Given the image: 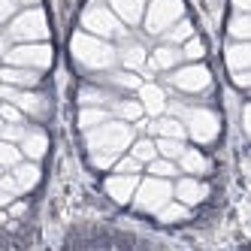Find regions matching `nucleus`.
Instances as JSON below:
<instances>
[{
	"label": "nucleus",
	"instance_id": "obj_1",
	"mask_svg": "<svg viewBox=\"0 0 251 251\" xmlns=\"http://www.w3.org/2000/svg\"><path fill=\"white\" fill-rule=\"evenodd\" d=\"M133 142H136L133 121H124V118H109V121L97 124V127L85 130L88 160H91V167H97V170L115 167V160L127 151Z\"/></svg>",
	"mask_w": 251,
	"mask_h": 251
},
{
	"label": "nucleus",
	"instance_id": "obj_2",
	"mask_svg": "<svg viewBox=\"0 0 251 251\" xmlns=\"http://www.w3.org/2000/svg\"><path fill=\"white\" fill-rule=\"evenodd\" d=\"M70 58L85 73H112L115 64H121L118 49L109 40L97 37V33H88V30L73 33V40H70Z\"/></svg>",
	"mask_w": 251,
	"mask_h": 251
},
{
	"label": "nucleus",
	"instance_id": "obj_3",
	"mask_svg": "<svg viewBox=\"0 0 251 251\" xmlns=\"http://www.w3.org/2000/svg\"><path fill=\"white\" fill-rule=\"evenodd\" d=\"M170 112L185 121L188 136L197 146H212L221 133V118L209 106H185V103H170Z\"/></svg>",
	"mask_w": 251,
	"mask_h": 251
},
{
	"label": "nucleus",
	"instance_id": "obj_4",
	"mask_svg": "<svg viewBox=\"0 0 251 251\" xmlns=\"http://www.w3.org/2000/svg\"><path fill=\"white\" fill-rule=\"evenodd\" d=\"M49 37V19L40 6H27L15 15L12 22H6V43H43Z\"/></svg>",
	"mask_w": 251,
	"mask_h": 251
},
{
	"label": "nucleus",
	"instance_id": "obj_5",
	"mask_svg": "<svg viewBox=\"0 0 251 251\" xmlns=\"http://www.w3.org/2000/svg\"><path fill=\"white\" fill-rule=\"evenodd\" d=\"M40 185V167L37 160H22L19 167L12 170H3V176H0V206H9L15 197H25L30 194L33 188Z\"/></svg>",
	"mask_w": 251,
	"mask_h": 251
},
{
	"label": "nucleus",
	"instance_id": "obj_6",
	"mask_svg": "<svg viewBox=\"0 0 251 251\" xmlns=\"http://www.w3.org/2000/svg\"><path fill=\"white\" fill-rule=\"evenodd\" d=\"M82 27L88 33H97V37H103V40H118V37H124V22L115 15V9L109 3H100V0H94V3L85 6V12H82Z\"/></svg>",
	"mask_w": 251,
	"mask_h": 251
},
{
	"label": "nucleus",
	"instance_id": "obj_7",
	"mask_svg": "<svg viewBox=\"0 0 251 251\" xmlns=\"http://www.w3.org/2000/svg\"><path fill=\"white\" fill-rule=\"evenodd\" d=\"M173 197H176V185H170L167 178H160V176H149V178L139 182L136 197H133V206L139 212H146V215H157Z\"/></svg>",
	"mask_w": 251,
	"mask_h": 251
},
{
	"label": "nucleus",
	"instance_id": "obj_8",
	"mask_svg": "<svg viewBox=\"0 0 251 251\" xmlns=\"http://www.w3.org/2000/svg\"><path fill=\"white\" fill-rule=\"evenodd\" d=\"M182 19H185V3L182 0H151L142 25H146V33H151V37H164V33L173 25H178Z\"/></svg>",
	"mask_w": 251,
	"mask_h": 251
},
{
	"label": "nucleus",
	"instance_id": "obj_9",
	"mask_svg": "<svg viewBox=\"0 0 251 251\" xmlns=\"http://www.w3.org/2000/svg\"><path fill=\"white\" fill-rule=\"evenodd\" d=\"M51 58H55V51H51V46L46 40L43 43H19L3 51V64L30 67V70H40V73L51 67Z\"/></svg>",
	"mask_w": 251,
	"mask_h": 251
},
{
	"label": "nucleus",
	"instance_id": "obj_10",
	"mask_svg": "<svg viewBox=\"0 0 251 251\" xmlns=\"http://www.w3.org/2000/svg\"><path fill=\"white\" fill-rule=\"evenodd\" d=\"M167 82L176 88V91H182V94H203V91H209V85H212V73H209L206 64L191 61L185 67H176L173 73L167 76Z\"/></svg>",
	"mask_w": 251,
	"mask_h": 251
},
{
	"label": "nucleus",
	"instance_id": "obj_11",
	"mask_svg": "<svg viewBox=\"0 0 251 251\" xmlns=\"http://www.w3.org/2000/svg\"><path fill=\"white\" fill-rule=\"evenodd\" d=\"M3 100L15 103L25 115L33 118H46L49 115V100L43 94H37L33 88H15V85H3Z\"/></svg>",
	"mask_w": 251,
	"mask_h": 251
},
{
	"label": "nucleus",
	"instance_id": "obj_12",
	"mask_svg": "<svg viewBox=\"0 0 251 251\" xmlns=\"http://www.w3.org/2000/svg\"><path fill=\"white\" fill-rule=\"evenodd\" d=\"M139 173H115L106 178V194L112 197L115 203H133V197H136V188H139Z\"/></svg>",
	"mask_w": 251,
	"mask_h": 251
},
{
	"label": "nucleus",
	"instance_id": "obj_13",
	"mask_svg": "<svg viewBox=\"0 0 251 251\" xmlns=\"http://www.w3.org/2000/svg\"><path fill=\"white\" fill-rule=\"evenodd\" d=\"M185 61V51L182 46H173V43H164V46H157L151 51V58H149V67L157 70V73H173V70Z\"/></svg>",
	"mask_w": 251,
	"mask_h": 251
},
{
	"label": "nucleus",
	"instance_id": "obj_14",
	"mask_svg": "<svg viewBox=\"0 0 251 251\" xmlns=\"http://www.w3.org/2000/svg\"><path fill=\"white\" fill-rule=\"evenodd\" d=\"M206 197H209V185L200 182V176H188L176 182V200H182L188 206H200Z\"/></svg>",
	"mask_w": 251,
	"mask_h": 251
},
{
	"label": "nucleus",
	"instance_id": "obj_15",
	"mask_svg": "<svg viewBox=\"0 0 251 251\" xmlns=\"http://www.w3.org/2000/svg\"><path fill=\"white\" fill-rule=\"evenodd\" d=\"M118 58H121V67L124 70H146V64H149V51H146V46L142 43H136V40H127V43H121V49H118Z\"/></svg>",
	"mask_w": 251,
	"mask_h": 251
},
{
	"label": "nucleus",
	"instance_id": "obj_16",
	"mask_svg": "<svg viewBox=\"0 0 251 251\" xmlns=\"http://www.w3.org/2000/svg\"><path fill=\"white\" fill-rule=\"evenodd\" d=\"M0 79H3V85H15V88H37V85H40V70L3 64V73H0Z\"/></svg>",
	"mask_w": 251,
	"mask_h": 251
},
{
	"label": "nucleus",
	"instance_id": "obj_17",
	"mask_svg": "<svg viewBox=\"0 0 251 251\" xmlns=\"http://www.w3.org/2000/svg\"><path fill=\"white\" fill-rule=\"evenodd\" d=\"M139 100H142V106H146V115H151V118H160L170 109L164 88H157V85H142L139 88Z\"/></svg>",
	"mask_w": 251,
	"mask_h": 251
},
{
	"label": "nucleus",
	"instance_id": "obj_18",
	"mask_svg": "<svg viewBox=\"0 0 251 251\" xmlns=\"http://www.w3.org/2000/svg\"><path fill=\"white\" fill-rule=\"evenodd\" d=\"M19 146H22L25 157H30V160H40V157L49 151V136H46V130H43V127H27Z\"/></svg>",
	"mask_w": 251,
	"mask_h": 251
},
{
	"label": "nucleus",
	"instance_id": "obj_19",
	"mask_svg": "<svg viewBox=\"0 0 251 251\" xmlns=\"http://www.w3.org/2000/svg\"><path fill=\"white\" fill-rule=\"evenodd\" d=\"M109 6L115 9V15L124 25H139L146 19V0H109Z\"/></svg>",
	"mask_w": 251,
	"mask_h": 251
},
{
	"label": "nucleus",
	"instance_id": "obj_20",
	"mask_svg": "<svg viewBox=\"0 0 251 251\" xmlns=\"http://www.w3.org/2000/svg\"><path fill=\"white\" fill-rule=\"evenodd\" d=\"M227 67L230 73H242V70H251V40H236L233 46H227Z\"/></svg>",
	"mask_w": 251,
	"mask_h": 251
},
{
	"label": "nucleus",
	"instance_id": "obj_21",
	"mask_svg": "<svg viewBox=\"0 0 251 251\" xmlns=\"http://www.w3.org/2000/svg\"><path fill=\"white\" fill-rule=\"evenodd\" d=\"M149 130L157 133V136H173V139H185L188 130H185V121L178 115H160L149 124Z\"/></svg>",
	"mask_w": 251,
	"mask_h": 251
},
{
	"label": "nucleus",
	"instance_id": "obj_22",
	"mask_svg": "<svg viewBox=\"0 0 251 251\" xmlns=\"http://www.w3.org/2000/svg\"><path fill=\"white\" fill-rule=\"evenodd\" d=\"M178 170L188 176H206L209 173V157L200 149H185V154L178 157Z\"/></svg>",
	"mask_w": 251,
	"mask_h": 251
},
{
	"label": "nucleus",
	"instance_id": "obj_23",
	"mask_svg": "<svg viewBox=\"0 0 251 251\" xmlns=\"http://www.w3.org/2000/svg\"><path fill=\"white\" fill-rule=\"evenodd\" d=\"M115 100H118V94L106 91V88H100V85H85L79 91V103L82 106H112Z\"/></svg>",
	"mask_w": 251,
	"mask_h": 251
},
{
	"label": "nucleus",
	"instance_id": "obj_24",
	"mask_svg": "<svg viewBox=\"0 0 251 251\" xmlns=\"http://www.w3.org/2000/svg\"><path fill=\"white\" fill-rule=\"evenodd\" d=\"M109 109L115 112V118H124V121H139L142 115H146V106H142V100H127V97H118Z\"/></svg>",
	"mask_w": 251,
	"mask_h": 251
},
{
	"label": "nucleus",
	"instance_id": "obj_25",
	"mask_svg": "<svg viewBox=\"0 0 251 251\" xmlns=\"http://www.w3.org/2000/svg\"><path fill=\"white\" fill-rule=\"evenodd\" d=\"M103 121H109V109H106V106H82V112H79V127L82 130H91Z\"/></svg>",
	"mask_w": 251,
	"mask_h": 251
},
{
	"label": "nucleus",
	"instance_id": "obj_26",
	"mask_svg": "<svg viewBox=\"0 0 251 251\" xmlns=\"http://www.w3.org/2000/svg\"><path fill=\"white\" fill-rule=\"evenodd\" d=\"M188 215H191V206H188V203H182V200H176V203H173V200H170L164 209L157 212V218L164 221V224H178V221H185Z\"/></svg>",
	"mask_w": 251,
	"mask_h": 251
},
{
	"label": "nucleus",
	"instance_id": "obj_27",
	"mask_svg": "<svg viewBox=\"0 0 251 251\" xmlns=\"http://www.w3.org/2000/svg\"><path fill=\"white\" fill-rule=\"evenodd\" d=\"M106 85L118 88V91H139V88H142V82H139V76L133 73V70H124V73H109V76H106Z\"/></svg>",
	"mask_w": 251,
	"mask_h": 251
},
{
	"label": "nucleus",
	"instance_id": "obj_28",
	"mask_svg": "<svg viewBox=\"0 0 251 251\" xmlns=\"http://www.w3.org/2000/svg\"><path fill=\"white\" fill-rule=\"evenodd\" d=\"M22 160H25V151H22L19 142H6L3 139V146H0V167L12 170V167H19Z\"/></svg>",
	"mask_w": 251,
	"mask_h": 251
},
{
	"label": "nucleus",
	"instance_id": "obj_29",
	"mask_svg": "<svg viewBox=\"0 0 251 251\" xmlns=\"http://www.w3.org/2000/svg\"><path fill=\"white\" fill-rule=\"evenodd\" d=\"M233 40H251V12H236L227 25Z\"/></svg>",
	"mask_w": 251,
	"mask_h": 251
},
{
	"label": "nucleus",
	"instance_id": "obj_30",
	"mask_svg": "<svg viewBox=\"0 0 251 251\" xmlns=\"http://www.w3.org/2000/svg\"><path fill=\"white\" fill-rule=\"evenodd\" d=\"M191 37H194V25H191L188 19H182L178 25H173V27L164 33V40H167V43H173V46H185Z\"/></svg>",
	"mask_w": 251,
	"mask_h": 251
},
{
	"label": "nucleus",
	"instance_id": "obj_31",
	"mask_svg": "<svg viewBox=\"0 0 251 251\" xmlns=\"http://www.w3.org/2000/svg\"><path fill=\"white\" fill-rule=\"evenodd\" d=\"M185 139H173V136H157V151L164 154V157H173V160H178L185 154Z\"/></svg>",
	"mask_w": 251,
	"mask_h": 251
},
{
	"label": "nucleus",
	"instance_id": "obj_32",
	"mask_svg": "<svg viewBox=\"0 0 251 251\" xmlns=\"http://www.w3.org/2000/svg\"><path fill=\"white\" fill-rule=\"evenodd\" d=\"M149 173L151 176H160V178H173L176 173H178V160H173V157H154L151 164H149Z\"/></svg>",
	"mask_w": 251,
	"mask_h": 251
},
{
	"label": "nucleus",
	"instance_id": "obj_33",
	"mask_svg": "<svg viewBox=\"0 0 251 251\" xmlns=\"http://www.w3.org/2000/svg\"><path fill=\"white\" fill-rule=\"evenodd\" d=\"M130 154L139 157L142 164H151V160H154L160 151H157V142H151V139H136L133 146H130Z\"/></svg>",
	"mask_w": 251,
	"mask_h": 251
},
{
	"label": "nucleus",
	"instance_id": "obj_34",
	"mask_svg": "<svg viewBox=\"0 0 251 251\" xmlns=\"http://www.w3.org/2000/svg\"><path fill=\"white\" fill-rule=\"evenodd\" d=\"M182 51H185V61H203V55H206V43H203L200 37H191V40L182 46Z\"/></svg>",
	"mask_w": 251,
	"mask_h": 251
},
{
	"label": "nucleus",
	"instance_id": "obj_35",
	"mask_svg": "<svg viewBox=\"0 0 251 251\" xmlns=\"http://www.w3.org/2000/svg\"><path fill=\"white\" fill-rule=\"evenodd\" d=\"M0 112H3V121H9V124H25V112L15 103H9V100L0 106Z\"/></svg>",
	"mask_w": 251,
	"mask_h": 251
},
{
	"label": "nucleus",
	"instance_id": "obj_36",
	"mask_svg": "<svg viewBox=\"0 0 251 251\" xmlns=\"http://www.w3.org/2000/svg\"><path fill=\"white\" fill-rule=\"evenodd\" d=\"M139 167H142V160L139 157H133V154H127V157H118L115 160V173H139Z\"/></svg>",
	"mask_w": 251,
	"mask_h": 251
},
{
	"label": "nucleus",
	"instance_id": "obj_37",
	"mask_svg": "<svg viewBox=\"0 0 251 251\" xmlns=\"http://www.w3.org/2000/svg\"><path fill=\"white\" fill-rule=\"evenodd\" d=\"M25 130H27L25 124H9V121L3 124V127H0V133H3V139H6V142H22Z\"/></svg>",
	"mask_w": 251,
	"mask_h": 251
},
{
	"label": "nucleus",
	"instance_id": "obj_38",
	"mask_svg": "<svg viewBox=\"0 0 251 251\" xmlns=\"http://www.w3.org/2000/svg\"><path fill=\"white\" fill-rule=\"evenodd\" d=\"M19 0H0V19L3 22H12L15 15H19Z\"/></svg>",
	"mask_w": 251,
	"mask_h": 251
},
{
	"label": "nucleus",
	"instance_id": "obj_39",
	"mask_svg": "<svg viewBox=\"0 0 251 251\" xmlns=\"http://www.w3.org/2000/svg\"><path fill=\"white\" fill-rule=\"evenodd\" d=\"M233 85H236V88H251V70H242V73H233Z\"/></svg>",
	"mask_w": 251,
	"mask_h": 251
},
{
	"label": "nucleus",
	"instance_id": "obj_40",
	"mask_svg": "<svg viewBox=\"0 0 251 251\" xmlns=\"http://www.w3.org/2000/svg\"><path fill=\"white\" fill-rule=\"evenodd\" d=\"M242 130H245V136L251 139V103L242 109Z\"/></svg>",
	"mask_w": 251,
	"mask_h": 251
},
{
	"label": "nucleus",
	"instance_id": "obj_41",
	"mask_svg": "<svg viewBox=\"0 0 251 251\" xmlns=\"http://www.w3.org/2000/svg\"><path fill=\"white\" fill-rule=\"evenodd\" d=\"M233 9L236 12H251V0H233Z\"/></svg>",
	"mask_w": 251,
	"mask_h": 251
},
{
	"label": "nucleus",
	"instance_id": "obj_42",
	"mask_svg": "<svg viewBox=\"0 0 251 251\" xmlns=\"http://www.w3.org/2000/svg\"><path fill=\"white\" fill-rule=\"evenodd\" d=\"M25 209H27V206H25V203H15V206H12V215H22V212H25Z\"/></svg>",
	"mask_w": 251,
	"mask_h": 251
},
{
	"label": "nucleus",
	"instance_id": "obj_43",
	"mask_svg": "<svg viewBox=\"0 0 251 251\" xmlns=\"http://www.w3.org/2000/svg\"><path fill=\"white\" fill-rule=\"evenodd\" d=\"M19 3H22V9H25V6H37L40 0H19Z\"/></svg>",
	"mask_w": 251,
	"mask_h": 251
}]
</instances>
